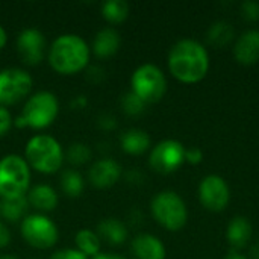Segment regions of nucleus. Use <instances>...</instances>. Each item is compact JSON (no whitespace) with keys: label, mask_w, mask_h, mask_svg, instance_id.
<instances>
[{"label":"nucleus","mask_w":259,"mask_h":259,"mask_svg":"<svg viewBox=\"0 0 259 259\" xmlns=\"http://www.w3.org/2000/svg\"><path fill=\"white\" fill-rule=\"evenodd\" d=\"M234 56L243 65H253L259 61V30L250 29L238 36L234 46Z\"/></svg>","instance_id":"obj_14"},{"label":"nucleus","mask_w":259,"mask_h":259,"mask_svg":"<svg viewBox=\"0 0 259 259\" xmlns=\"http://www.w3.org/2000/svg\"><path fill=\"white\" fill-rule=\"evenodd\" d=\"M126 181L132 185H138L143 182V173H140L137 168H132L126 173Z\"/></svg>","instance_id":"obj_35"},{"label":"nucleus","mask_w":259,"mask_h":259,"mask_svg":"<svg viewBox=\"0 0 259 259\" xmlns=\"http://www.w3.org/2000/svg\"><path fill=\"white\" fill-rule=\"evenodd\" d=\"M185 147L176 140H162L150 152L149 165L162 175L176 171L185 162Z\"/></svg>","instance_id":"obj_10"},{"label":"nucleus","mask_w":259,"mask_h":259,"mask_svg":"<svg viewBox=\"0 0 259 259\" xmlns=\"http://www.w3.org/2000/svg\"><path fill=\"white\" fill-rule=\"evenodd\" d=\"M30 188V167L24 156L5 155L0 159V199H15L27 194Z\"/></svg>","instance_id":"obj_5"},{"label":"nucleus","mask_w":259,"mask_h":259,"mask_svg":"<svg viewBox=\"0 0 259 259\" xmlns=\"http://www.w3.org/2000/svg\"><path fill=\"white\" fill-rule=\"evenodd\" d=\"M29 206L35 208L39 212H50L56 209L59 203V196L56 190L47 184H38L32 188H29L26 194Z\"/></svg>","instance_id":"obj_16"},{"label":"nucleus","mask_w":259,"mask_h":259,"mask_svg":"<svg viewBox=\"0 0 259 259\" xmlns=\"http://www.w3.org/2000/svg\"><path fill=\"white\" fill-rule=\"evenodd\" d=\"M120 147L127 155H143L150 147V137L143 129H127L120 137Z\"/></svg>","instance_id":"obj_19"},{"label":"nucleus","mask_w":259,"mask_h":259,"mask_svg":"<svg viewBox=\"0 0 259 259\" xmlns=\"http://www.w3.org/2000/svg\"><path fill=\"white\" fill-rule=\"evenodd\" d=\"M59 185L62 193L67 197H79L83 193L85 188V181L82 178V175L77 170L73 168H67L61 173L59 178Z\"/></svg>","instance_id":"obj_25"},{"label":"nucleus","mask_w":259,"mask_h":259,"mask_svg":"<svg viewBox=\"0 0 259 259\" xmlns=\"http://www.w3.org/2000/svg\"><path fill=\"white\" fill-rule=\"evenodd\" d=\"M208 42L214 47H225L228 46L234 36H235V29L231 23L220 20L215 21L214 24H211V27L208 29Z\"/></svg>","instance_id":"obj_24"},{"label":"nucleus","mask_w":259,"mask_h":259,"mask_svg":"<svg viewBox=\"0 0 259 259\" xmlns=\"http://www.w3.org/2000/svg\"><path fill=\"white\" fill-rule=\"evenodd\" d=\"M106 74H105V70L100 67V65H88L85 68V79L93 83V85H99L105 80Z\"/></svg>","instance_id":"obj_28"},{"label":"nucleus","mask_w":259,"mask_h":259,"mask_svg":"<svg viewBox=\"0 0 259 259\" xmlns=\"http://www.w3.org/2000/svg\"><path fill=\"white\" fill-rule=\"evenodd\" d=\"M91 149L85 144V143H80V141H76V143H71L67 150L64 152V158L65 161L70 164V165H74V167H80V165H85L87 162L91 161Z\"/></svg>","instance_id":"obj_26"},{"label":"nucleus","mask_w":259,"mask_h":259,"mask_svg":"<svg viewBox=\"0 0 259 259\" xmlns=\"http://www.w3.org/2000/svg\"><path fill=\"white\" fill-rule=\"evenodd\" d=\"M202 159H203V153H202L200 149L191 147V149L185 150V161H187V162H190V164L194 165V164H200Z\"/></svg>","instance_id":"obj_33"},{"label":"nucleus","mask_w":259,"mask_h":259,"mask_svg":"<svg viewBox=\"0 0 259 259\" xmlns=\"http://www.w3.org/2000/svg\"><path fill=\"white\" fill-rule=\"evenodd\" d=\"M0 259H18L15 255H11V253H8V255H0Z\"/></svg>","instance_id":"obj_40"},{"label":"nucleus","mask_w":259,"mask_h":259,"mask_svg":"<svg viewBox=\"0 0 259 259\" xmlns=\"http://www.w3.org/2000/svg\"><path fill=\"white\" fill-rule=\"evenodd\" d=\"M252 237V225L250 222L243 217V215H237L231 220L229 226H228V232H226V238L229 241V244L238 250L243 249L249 240Z\"/></svg>","instance_id":"obj_20"},{"label":"nucleus","mask_w":259,"mask_h":259,"mask_svg":"<svg viewBox=\"0 0 259 259\" xmlns=\"http://www.w3.org/2000/svg\"><path fill=\"white\" fill-rule=\"evenodd\" d=\"M131 252L135 259H165L162 241L150 234H140L131 243Z\"/></svg>","instance_id":"obj_15"},{"label":"nucleus","mask_w":259,"mask_h":259,"mask_svg":"<svg viewBox=\"0 0 259 259\" xmlns=\"http://www.w3.org/2000/svg\"><path fill=\"white\" fill-rule=\"evenodd\" d=\"M91 259H126L124 256L121 255H117V253H99L96 255L94 258Z\"/></svg>","instance_id":"obj_37"},{"label":"nucleus","mask_w":259,"mask_h":259,"mask_svg":"<svg viewBox=\"0 0 259 259\" xmlns=\"http://www.w3.org/2000/svg\"><path fill=\"white\" fill-rule=\"evenodd\" d=\"M24 159L30 170L41 175H55L61 170L65 158L64 149L56 138L46 134L33 135L24 149Z\"/></svg>","instance_id":"obj_4"},{"label":"nucleus","mask_w":259,"mask_h":259,"mask_svg":"<svg viewBox=\"0 0 259 259\" xmlns=\"http://www.w3.org/2000/svg\"><path fill=\"white\" fill-rule=\"evenodd\" d=\"M74 243H76V249L83 253L87 258H94L96 255L100 253V238L99 235L91 231V229H80L76 232L74 235Z\"/></svg>","instance_id":"obj_23"},{"label":"nucleus","mask_w":259,"mask_h":259,"mask_svg":"<svg viewBox=\"0 0 259 259\" xmlns=\"http://www.w3.org/2000/svg\"><path fill=\"white\" fill-rule=\"evenodd\" d=\"M59 115V100L52 91H38L27 97L21 114L14 120V126L18 129L42 131L53 124Z\"/></svg>","instance_id":"obj_3"},{"label":"nucleus","mask_w":259,"mask_h":259,"mask_svg":"<svg viewBox=\"0 0 259 259\" xmlns=\"http://www.w3.org/2000/svg\"><path fill=\"white\" fill-rule=\"evenodd\" d=\"M12 126H14V118H12L9 109L6 106L0 105V138L8 135L9 131L12 129Z\"/></svg>","instance_id":"obj_30"},{"label":"nucleus","mask_w":259,"mask_h":259,"mask_svg":"<svg viewBox=\"0 0 259 259\" xmlns=\"http://www.w3.org/2000/svg\"><path fill=\"white\" fill-rule=\"evenodd\" d=\"M6 41H8V35H6V30L5 27L0 24V50L6 46Z\"/></svg>","instance_id":"obj_38"},{"label":"nucleus","mask_w":259,"mask_h":259,"mask_svg":"<svg viewBox=\"0 0 259 259\" xmlns=\"http://www.w3.org/2000/svg\"><path fill=\"white\" fill-rule=\"evenodd\" d=\"M47 58L56 73L71 76L85 71L90 64L91 47L80 35L64 33L52 41Z\"/></svg>","instance_id":"obj_2"},{"label":"nucleus","mask_w":259,"mask_h":259,"mask_svg":"<svg viewBox=\"0 0 259 259\" xmlns=\"http://www.w3.org/2000/svg\"><path fill=\"white\" fill-rule=\"evenodd\" d=\"M120 44H121L120 33L114 27H103L94 35L91 53L100 59L111 58L118 52Z\"/></svg>","instance_id":"obj_17"},{"label":"nucleus","mask_w":259,"mask_h":259,"mask_svg":"<svg viewBox=\"0 0 259 259\" xmlns=\"http://www.w3.org/2000/svg\"><path fill=\"white\" fill-rule=\"evenodd\" d=\"M199 199L208 211H223L231 199V191L226 181L217 175H209L203 178L199 185Z\"/></svg>","instance_id":"obj_11"},{"label":"nucleus","mask_w":259,"mask_h":259,"mask_svg":"<svg viewBox=\"0 0 259 259\" xmlns=\"http://www.w3.org/2000/svg\"><path fill=\"white\" fill-rule=\"evenodd\" d=\"M17 52L26 65H38L46 56V36L35 27L23 29L17 36Z\"/></svg>","instance_id":"obj_12"},{"label":"nucleus","mask_w":259,"mask_h":259,"mask_svg":"<svg viewBox=\"0 0 259 259\" xmlns=\"http://www.w3.org/2000/svg\"><path fill=\"white\" fill-rule=\"evenodd\" d=\"M123 175V168L118 161L112 158L97 159L88 170V182L99 190L114 187Z\"/></svg>","instance_id":"obj_13"},{"label":"nucleus","mask_w":259,"mask_h":259,"mask_svg":"<svg viewBox=\"0 0 259 259\" xmlns=\"http://www.w3.org/2000/svg\"><path fill=\"white\" fill-rule=\"evenodd\" d=\"M225 259H247V258H246V256H243V255H240V253H237V252H234V253L228 255Z\"/></svg>","instance_id":"obj_39"},{"label":"nucleus","mask_w":259,"mask_h":259,"mask_svg":"<svg viewBox=\"0 0 259 259\" xmlns=\"http://www.w3.org/2000/svg\"><path fill=\"white\" fill-rule=\"evenodd\" d=\"M96 124L102 129V131H114L117 127V118L109 114V112H102L97 115L96 118Z\"/></svg>","instance_id":"obj_31"},{"label":"nucleus","mask_w":259,"mask_h":259,"mask_svg":"<svg viewBox=\"0 0 259 259\" xmlns=\"http://www.w3.org/2000/svg\"><path fill=\"white\" fill-rule=\"evenodd\" d=\"M71 105L74 108H77V109H82V108L87 106V97L85 96H77V97H74V100L71 102Z\"/></svg>","instance_id":"obj_36"},{"label":"nucleus","mask_w":259,"mask_h":259,"mask_svg":"<svg viewBox=\"0 0 259 259\" xmlns=\"http://www.w3.org/2000/svg\"><path fill=\"white\" fill-rule=\"evenodd\" d=\"M129 3L124 0H106L102 3L100 12L109 24H121L129 17Z\"/></svg>","instance_id":"obj_22"},{"label":"nucleus","mask_w":259,"mask_h":259,"mask_svg":"<svg viewBox=\"0 0 259 259\" xmlns=\"http://www.w3.org/2000/svg\"><path fill=\"white\" fill-rule=\"evenodd\" d=\"M33 85L32 76L18 67L0 70V105L8 106L29 96Z\"/></svg>","instance_id":"obj_9"},{"label":"nucleus","mask_w":259,"mask_h":259,"mask_svg":"<svg viewBox=\"0 0 259 259\" xmlns=\"http://www.w3.org/2000/svg\"><path fill=\"white\" fill-rule=\"evenodd\" d=\"M100 241H106L111 246H121L127 240V228L126 225L114 217H108L99 222L96 229Z\"/></svg>","instance_id":"obj_18"},{"label":"nucleus","mask_w":259,"mask_h":259,"mask_svg":"<svg viewBox=\"0 0 259 259\" xmlns=\"http://www.w3.org/2000/svg\"><path fill=\"white\" fill-rule=\"evenodd\" d=\"M29 208L26 196L15 199H0V217L8 223H18Z\"/></svg>","instance_id":"obj_21"},{"label":"nucleus","mask_w":259,"mask_h":259,"mask_svg":"<svg viewBox=\"0 0 259 259\" xmlns=\"http://www.w3.org/2000/svg\"><path fill=\"white\" fill-rule=\"evenodd\" d=\"M50 259H88L83 253H80L77 249H61L56 250Z\"/></svg>","instance_id":"obj_32"},{"label":"nucleus","mask_w":259,"mask_h":259,"mask_svg":"<svg viewBox=\"0 0 259 259\" xmlns=\"http://www.w3.org/2000/svg\"><path fill=\"white\" fill-rule=\"evenodd\" d=\"M11 243V231L5 225L3 220H0V249H5Z\"/></svg>","instance_id":"obj_34"},{"label":"nucleus","mask_w":259,"mask_h":259,"mask_svg":"<svg viewBox=\"0 0 259 259\" xmlns=\"http://www.w3.org/2000/svg\"><path fill=\"white\" fill-rule=\"evenodd\" d=\"M120 105H121V109L126 115L129 117H138L141 115L144 111H146V103L132 91H127L123 94L121 100H120Z\"/></svg>","instance_id":"obj_27"},{"label":"nucleus","mask_w":259,"mask_h":259,"mask_svg":"<svg viewBox=\"0 0 259 259\" xmlns=\"http://www.w3.org/2000/svg\"><path fill=\"white\" fill-rule=\"evenodd\" d=\"M168 70L184 83L200 82L209 70L206 49L194 39L178 41L168 53Z\"/></svg>","instance_id":"obj_1"},{"label":"nucleus","mask_w":259,"mask_h":259,"mask_svg":"<svg viewBox=\"0 0 259 259\" xmlns=\"http://www.w3.org/2000/svg\"><path fill=\"white\" fill-rule=\"evenodd\" d=\"M20 232L23 240L33 249L49 250L59 240L58 226L44 214H29L21 220Z\"/></svg>","instance_id":"obj_8"},{"label":"nucleus","mask_w":259,"mask_h":259,"mask_svg":"<svg viewBox=\"0 0 259 259\" xmlns=\"http://www.w3.org/2000/svg\"><path fill=\"white\" fill-rule=\"evenodd\" d=\"M131 91L146 105L159 102L167 91V79L162 70L153 64L140 65L131 77Z\"/></svg>","instance_id":"obj_7"},{"label":"nucleus","mask_w":259,"mask_h":259,"mask_svg":"<svg viewBox=\"0 0 259 259\" xmlns=\"http://www.w3.org/2000/svg\"><path fill=\"white\" fill-rule=\"evenodd\" d=\"M255 258L259 259V246L255 249Z\"/></svg>","instance_id":"obj_41"},{"label":"nucleus","mask_w":259,"mask_h":259,"mask_svg":"<svg viewBox=\"0 0 259 259\" xmlns=\"http://www.w3.org/2000/svg\"><path fill=\"white\" fill-rule=\"evenodd\" d=\"M153 219L167 231L176 232L187 225L188 212L182 197L175 191H161L150 202Z\"/></svg>","instance_id":"obj_6"},{"label":"nucleus","mask_w":259,"mask_h":259,"mask_svg":"<svg viewBox=\"0 0 259 259\" xmlns=\"http://www.w3.org/2000/svg\"><path fill=\"white\" fill-rule=\"evenodd\" d=\"M241 15L247 21H258L259 20V3L253 0H246L241 5Z\"/></svg>","instance_id":"obj_29"}]
</instances>
